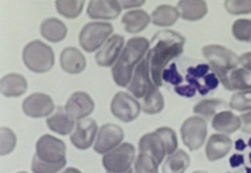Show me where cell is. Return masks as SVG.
Returning a JSON list of instances; mask_svg holds the SVG:
<instances>
[{"label":"cell","mask_w":251,"mask_h":173,"mask_svg":"<svg viewBox=\"0 0 251 173\" xmlns=\"http://www.w3.org/2000/svg\"><path fill=\"white\" fill-rule=\"evenodd\" d=\"M153 42H155V45L149 51L147 58L154 85L161 86L165 67L170 60L183 53L185 39L176 31L165 30L157 33Z\"/></svg>","instance_id":"obj_1"},{"label":"cell","mask_w":251,"mask_h":173,"mask_svg":"<svg viewBox=\"0 0 251 173\" xmlns=\"http://www.w3.org/2000/svg\"><path fill=\"white\" fill-rule=\"evenodd\" d=\"M149 47L150 42L145 37H134L127 41L112 68V76L118 86H127L131 80L134 66L142 59Z\"/></svg>","instance_id":"obj_2"},{"label":"cell","mask_w":251,"mask_h":173,"mask_svg":"<svg viewBox=\"0 0 251 173\" xmlns=\"http://www.w3.org/2000/svg\"><path fill=\"white\" fill-rule=\"evenodd\" d=\"M202 54L209 66L227 88L229 74L238 66L239 59L234 52L220 45L204 47Z\"/></svg>","instance_id":"obj_3"},{"label":"cell","mask_w":251,"mask_h":173,"mask_svg":"<svg viewBox=\"0 0 251 173\" xmlns=\"http://www.w3.org/2000/svg\"><path fill=\"white\" fill-rule=\"evenodd\" d=\"M22 59L29 70L35 73H46L55 64L54 52L42 40H35L24 47Z\"/></svg>","instance_id":"obj_4"},{"label":"cell","mask_w":251,"mask_h":173,"mask_svg":"<svg viewBox=\"0 0 251 173\" xmlns=\"http://www.w3.org/2000/svg\"><path fill=\"white\" fill-rule=\"evenodd\" d=\"M113 30V25L109 22H89L80 31L79 45L87 53H94L104 44Z\"/></svg>","instance_id":"obj_5"},{"label":"cell","mask_w":251,"mask_h":173,"mask_svg":"<svg viewBox=\"0 0 251 173\" xmlns=\"http://www.w3.org/2000/svg\"><path fill=\"white\" fill-rule=\"evenodd\" d=\"M136 149L131 144L125 143L102 157V165L107 173H127L133 172L132 163Z\"/></svg>","instance_id":"obj_6"},{"label":"cell","mask_w":251,"mask_h":173,"mask_svg":"<svg viewBox=\"0 0 251 173\" xmlns=\"http://www.w3.org/2000/svg\"><path fill=\"white\" fill-rule=\"evenodd\" d=\"M34 156L40 161L51 165L67 163L66 145L64 141L51 136L44 135L36 144Z\"/></svg>","instance_id":"obj_7"},{"label":"cell","mask_w":251,"mask_h":173,"mask_svg":"<svg viewBox=\"0 0 251 173\" xmlns=\"http://www.w3.org/2000/svg\"><path fill=\"white\" fill-rule=\"evenodd\" d=\"M180 132L183 143L190 150L199 149L207 138V123L199 116H192L185 121Z\"/></svg>","instance_id":"obj_8"},{"label":"cell","mask_w":251,"mask_h":173,"mask_svg":"<svg viewBox=\"0 0 251 173\" xmlns=\"http://www.w3.org/2000/svg\"><path fill=\"white\" fill-rule=\"evenodd\" d=\"M141 109L138 101L124 91L118 92L111 103L112 114L118 120L125 123L135 120L140 115Z\"/></svg>","instance_id":"obj_9"},{"label":"cell","mask_w":251,"mask_h":173,"mask_svg":"<svg viewBox=\"0 0 251 173\" xmlns=\"http://www.w3.org/2000/svg\"><path fill=\"white\" fill-rule=\"evenodd\" d=\"M124 137V131L120 126L113 123L103 125L94 144V151L100 154L108 153L118 147Z\"/></svg>","instance_id":"obj_10"},{"label":"cell","mask_w":251,"mask_h":173,"mask_svg":"<svg viewBox=\"0 0 251 173\" xmlns=\"http://www.w3.org/2000/svg\"><path fill=\"white\" fill-rule=\"evenodd\" d=\"M22 109L25 114L31 118H44L52 114L54 102L50 96L44 93H34L24 100Z\"/></svg>","instance_id":"obj_11"},{"label":"cell","mask_w":251,"mask_h":173,"mask_svg":"<svg viewBox=\"0 0 251 173\" xmlns=\"http://www.w3.org/2000/svg\"><path fill=\"white\" fill-rule=\"evenodd\" d=\"M95 103L88 93L84 91H75L67 101V113L75 120H81L93 113Z\"/></svg>","instance_id":"obj_12"},{"label":"cell","mask_w":251,"mask_h":173,"mask_svg":"<svg viewBox=\"0 0 251 173\" xmlns=\"http://www.w3.org/2000/svg\"><path fill=\"white\" fill-rule=\"evenodd\" d=\"M98 130L97 123L93 118L78 121L75 129L70 137L72 144L78 149H88L93 144Z\"/></svg>","instance_id":"obj_13"},{"label":"cell","mask_w":251,"mask_h":173,"mask_svg":"<svg viewBox=\"0 0 251 173\" xmlns=\"http://www.w3.org/2000/svg\"><path fill=\"white\" fill-rule=\"evenodd\" d=\"M150 66L147 58L142 60L134 70V75L128 86V90L134 97L143 98L154 85L150 78Z\"/></svg>","instance_id":"obj_14"},{"label":"cell","mask_w":251,"mask_h":173,"mask_svg":"<svg viewBox=\"0 0 251 173\" xmlns=\"http://www.w3.org/2000/svg\"><path fill=\"white\" fill-rule=\"evenodd\" d=\"M140 154L149 155L160 165L167 154L164 141L157 132L144 135L138 144Z\"/></svg>","instance_id":"obj_15"},{"label":"cell","mask_w":251,"mask_h":173,"mask_svg":"<svg viewBox=\"0 0 251 173\" xmlns=\"http://www.w3.org/2000/svg\"><path fill=\"white\" fill-rule=\"evenodd\" d=\"M122 4L115 0L90 1L87 13L91 19L114 20L122 12Z\"/></svg>","instance_id":"obj_16"},{"label":"cell","mask_w":251,"mask_h":173,"mask_svg":"<svg viewBox=\"0 0 251 173\" xmlns=\"http://www.w3.org/2000/svg\"><path fill=\"white\" fill-rule=\"evenodd\" d=\"M123 35L115 34L110 37L95 56L96 62L100 66L109 67L115 62L124 45Z\"/></svg>","instance_id":"obj_17"},{"label":"cell","mask_w":251,"mask_h":173,"mask_svg":"<svg viewBox=\"0 0 251 173\" xmlns=\"http://www.w3.org/2000/svg\"><path fill=\"white\" fill-rule=\"evenodd\" d=\"M62 69L71 75H77L85 70L87 66L86 57L75 47H67L60 56Z\"/></svg>","instance_id":"obj_18"},{"label":"cell","mask_w":251,"mask_h":173,"mask_svg":"<svg viewBox=\"0 0 251 173\" xmlns=\"http://www.w3.org/2000/svg\"><path fill=\"white\" fill-rule=\"evenodd\" d=\"M27 88V81L20 74H8L0 81V91L6 97H19Z\"/></svg>","instance_id":"obj_19"},{"label":"cell","mask_w":251,"mask_h":173,"mask_svg":"<svg viewBox=\"0 0 251 173\" xmlns=\"http://www.w3.org/2000/svg\"><path fill=\"white\" fill-rule=\"evenodd\" d=\"M232 142L229 137L224 134H213L206 146V156L210 161L223 158L230 152Z\"/></svg>","instance_id":"obj_20"},{"label":"cell","mask_w":251,"mask_h":173,"mask_svg":"<svg viewBox=\"0 0 251 173\" xmlns=\"http://www.w3.org/2000/svg\"><path fill=\"white\" fill-rule=\"evenodd\" d=\"M42 37L52 43H59L66 39L68 32L66 24L57 18H48L40 25Z\"/></svg>","instance_id":"obj_21"},{"label":"cell","mask_w":251,"mask_h":173,"mask_svg":"<svg viewBox=\"0 0 251 173\" xmlns=\"http://www.w3.org/2000/svg\"><path fill=\"white\" fill-rule=\"evenodd\" d=\"M75 120L67 113L65 107L57 108L55 113L47 119L49 129L62 136L71 133L75 127Z\"/></svg>","instance_id":"obj_22"},{"label":"cell","mask_w":251,"mask_h":173,"mask_svg":"<svg viewBox=\"0 0 251 173\" xmlns=\"http://www.w3.org/2000/svg\"><path fill=\"white\" fill-rule=\"evenodd\" d=\"M122 22L125 30L129 33H137L147 28L150 22V17L145 11L135 10L129 11L123 16Z\"/></svg>","instance_id":"obj_23"},{"label":"cell","mask_w":251,"mask_h":173,"mask_svg":"<svg viewBox=\"0 0 251 173\" xmlns=\"http://www.w3.org/2000/svg\"><path fill=\"white\" fill-rule=\"evenodd\" d=\"M177 9L181 18L188 21L201 20L208 12L207 4L204 1H180Z\"/></svg>","instance_id":"obj_24"},{"label":"cell","mask_w":251,"mask_h":173,"mask_svg":"<svg viewBox=\"0 0 251 173\" xmlns=\"http://www.w3.org/2000/svg\"><path fill=\"white\" fill-rule=\"evenodd\" d=\"M241 126V118L230 111L220 112L212 120L213 128L217 131L226 134L234 133Z\"/></svg>","instance_id":"obj_25"},{"label":"cell","mask_w":251,"mask_h":173,"mask_svg":"<svg viewBox=\"0 0 251 173\" xmlns=\"http://www.w3.org/2000/svg\"><path fill=\"white\" fill-rule=\"evenodd\" d=\"M179 15L178 9L163 4L156 8L152 13V22L156 26H172L178 20Z\"/></svg>","instance_id":"obj_26"},{"label":"cell","mask_w":251,"mask_h":173,"mask_svg":"<svg viewBox=\"0 0 251 173\" xmlns=\"http://www.w3.org/2000/svg\"><path fill=\"white\" fill-rule=\"evenodd\" d=\"M190 165V157L184 150H178L168 157L163 166V173H184Z\"/></svg>","instance_id":"obj_27"},{"label":"cell","mask_w":251,"mask_h":173,"mask_svg":"<svg viewBox=\"0 0 251 173\" xmlns=\"http://www.w3.org/2000/svg\"><path fill=\"white\" fill-rule=\"evenodd\" d=\"M228 90L251 89V71L246 68L234 69L228 78Z\"/></svg>","instance_id":"obj_28"},{"label":"cell","mask_w":251,"mask_h":173,"mask_svg":"<svg viewBox=\"0 0 251 173\" xmlns=\"http://www.w3.org/2000/svg\"><path fill=\"white\" fill-rule=\"evenodd\" d=\"M165 102L162 94L156 86H154L143 99L141 109L148 114H156L164 108Z\"/></svg>","instance_id":"obj_29"},{"label":"cell","mask_w":251,"mask_h":173,"mask_svg":"<svg viewBox=\"0 0 251 173\" xmlns=\"http://www.w3.org/2000/svg\"><path fill=\"white\" fill-rule=\"evenodd\" d=\"M226 103L220 99H208L199 102L194 107V112L197 114L203 116L206 119H210L216 114L217 110L225 109Z\"/></svg>","instance_id":"obj_30"},{"label":"cell","mask_w":251,"mask_h":173,"mask_svg":"<svg viewBox=\"0 0 251 173\" xmlns=\"http://www.w3.org/2000/svg\"><path fill=\"white\" fill-rule=\"evenodd\" d=\"M85 1H56L59 14L67 19H75L81 14Z\"/></svg>","instance_id":"obj_31"},{"label":"cell","mask_w":251,"mask_h":173,"mask_svg":"<svg viewBox=\"0 0 251 173\" xmlns=\"http://www.w3.org/2000/svg\"><path fill=\"white\" fill-rule=\"evenodd\" d=\"M158 166L151 157L140 154L134 162V173H158Z\"/></svg>","instance_id":"obj_32"},{"label":"cell","mask_w":251,"mask_h":173,"mask_svg":"<svg viewBox=\"0 0 251 173\" xmlns=\"http://www.w3.org/2000/svg\"><path fill=\"white\" fill-rule=\"evenodd\" d=\"M232 31L235 39L240 41H251V20L239 19L233 24Z\"/></svg>","instance_id":"obj_33"},{"label":"cell","mask_w":251,"mask_h":173,"mask_svg":"<svg viewBox=\"0 0 251 173\" xmlns=\"http://www.w3.org/2000/svg\"><path fill=\"white\" fill-rule=\"evenodd\" d=\"M230 107L239 112L251 110V90L239 92L233 94L230 102Z\"/></svg>","instance_id":"obj_34"},{"label":"cell","mask_w":251,"mask_h":173,"mask_svg":"<svg viewBox=\"0 0 251 173\" xmlns=\"http://www.w3.org/2000/svg\"><path fill=\"white\" fill-rule=\"evenodd\" d=\"M17 144V136L8 127L1 128V155L11 153Z\"/></svg>","instance_id":"obj_35"},{"label":"cell","mask_w":251,"mask_h":173,"mask_svg":"<svg viewBox=\"0 0 251 173\" xmlns=\"http://www.w3.org/2000/svg\"><path fill=\"white\" fill-rule=\"evenodd\" d=\"M156 132L160 135L161 138L164 141L167 154L175 153L178 147V140L174 130L169 127H160L156 129Z\"/></svg>","instance_id":"obj_36"},{"label":"cell","mask_w":251,"mask_h":173,"mask_svg":"<svg viewBox=\"0 0 251 173\" xmlns=\"http://www.w3.org/2000/svg\"><path fill=\"white\" fill-rule=\"evenodd\" d=\"M66 164L51 165V164L45 163L34 156L31 163V171L33 173H57L64 168Z\"/></svg>","instance_id":"obj_37"},{"label":"cell","mask_w":251,"mask_h":173,"mask_svg":"<svg viewBox=\"0 0 251 173\" xmlns=\"http://www.w3.org/2000/svg\"><path fill=\"white\" fill-rule=\"evenodd\" d=\"M224 6L227 12L232 15L251 13V1H226Z\"/></svg>","instance_id":"obj_38"},{"label":"cell","mask_w":251,"mask_h":173,"mask_svg":"<svg viewBox=\"0 0 251 173\" xmlns=\"http://www.w3.org/2000/svg\"><path fill=\"white\" fill-rule=\"evenodd\" d=\"M162 79L165 82L176 86H178L183 82L182 76L177 70L176 63H172L169 69H164L162 73Z\"/></svg>","instance_id":"obj_39"},{"label":"cell","mask_w":251,"mask_h":173,"mask_svg":"<svg viewBox=\"0 0 251 173\" xmlns=\"http://www.w3.org/2000/svg\"><path fill=\"white\" fill-rule=\"evenodd\" d=\"M209 65L206 64H199L196 67H190L187 69L188 75L192 77L198 79L204 78L209 71Z\"/></svg>","instance_id":"obj_40"},{"label":"cell","mask_w":251,"mask_h":173,"mask_svg":"<svg viewBox=\"0 0 251 173\" xmlns=\"http://www.w3.org/2000/svg\"><path fill=\"white\" fill-rule=\"evenodd\" d=\"M174 90L179 95L191 98L196 94L197 89L192 85L188 84L183 85V86H176L175 87Z\"/></svg>","instance_id":"obj_41"},{"label":"cell","mask_w":251,"mask_h":173,"mask_svg":"<svg viewBox=\"0 0 251 173\" xmlns=\"http://www.w3.org/2000/svg\"><path fill=\"white\" fill-rule=\"evenodd\" d=\"M204 86L208 90H213L217 88L219 85V79L217 78L216 74L210 73L205 76L203 78Z\"/></svg>","instance_id":"obj_42"},{"label":"cell","mask_w":251,"mask_h":173,"mask_svg":"<svg viewBox=\"0 0 251 173\" xmlns=\"http://www.w3.org/2000/svg\"><path fill=\"white\" fill-rule=\"evenodd\" d=\"M185 78L188 84L191 85L196 87L197 90H198L201 95H205V94H208V92H209V90H208L204 85H201L197 78L192 77V76L189 75L186 76Z\"/></svg>","instance_id":"obj_43"},{"label":"cell","mask_w":251,"mask_h":173,"mask_svg":"<svg viewBox=\"0 0 251 173\" xmlns=\"http://www.w3.org/2000/svg\"><path fill=\"white\" fill-rule=\"evenodd\" d=\"M241 121V130L247 134H251V112L240 116Z\"/></svg>","instance_id":"obj_44"},{"label":"cell","mask_w":251,"mask_h":173,"mask_svg":"<svg viewBox=\"0 0 251 173\" xmlns=\"http://www.w3.org/2000/svg\"><path fill=\"white\" fill-rule=\"evenodd\" d=\"M244 163V157L243 155L235 154L230 157V164L232 168L238 167Z\"/></svg>","instance_id":"obj_45"},{"label":"cell","mask_w":251,"mask_h":173,"mask_svg":"<svg viewBox=\"0 0 251 173\" xmlns=\"http://www.w3.org/2000/svg\"><path fill=\"white\" fill-rule=\"evenodd\" d=\"M239 59V62L246 67V69L251 71V52L244 54Z\"/></svg>","instance_id":"obj_46"},{"label":"cell","mask_w":251,"mask_h":173,"mask_svg":"<svg viewBox=\"0 0 251 173\" xmlns=\"http://www.w3.org/2000/svg\"><path fill=\"white\" fill-rule=\"evenodd\" d=\"M120 2L122 6L125 9L140 7L145 3V1H122Z\"/></svg>","instance_id":"obj_47"},{"label":"cell","mask_w":251,"mask_h":173,"mask_svg":"<svg viewBox=\"0 0 251 173\" xmlns=\"http://www.w3.org/2000/svg\"><path fill=\"white\" fill-rule=\"evenodd\" d=\"M247 147L243 139H239L235 142V149L239 150V151H243Z\"/></svg>","instance_id":"obj_48"},{"label":"cell","mask_w":251,"mask_h":173,"mask_svg":"<svg viewBox=\"0 0 251 173\" xmlns=\"http://www.w3.org/2000/svg\"><path fill=\"white\" fill-rule=\"evenodd\" d=\"M62 173H82L79 170L75 168H68Z\"/></svg>","instance_id":"obj_49"},{"label":"cell","mask_w":251,"mask_h":173,"mask_svg":"<svg viewBox=\"0 0 251 173\" xmlns=\"http://www.w3.org/2000/svg\"><path fill=\"white\" fill-rule=\"evenodd\" d=\"M246 173H251V168L246 167Z\"/></svg>","instance_id":"obj_50"},{"label":"cell","mask_w":251,"mask_h":173,"mask_svg":"<svg viewBox=\"0 0 251 173\" xmlns=\"http://www.w3.org/2000/svg\"><path fill=\"white\" fill-rule=\"evenodd\" d=\"M194 173H208L207 172H202V171H198V172H194Z\"/></svg>","instance_id":"obj_51"},{"label":"cell","mask_w":251,"mask_h":173,"mask_svg":"<svg viewBox=\"0 0 251 173\" xmlns=\"http://www.w3.org/2000/svg\"><path fill=\"white\" fill-rule=\"evenodd\" d=\"M248 144L250 146V147L251 148V138L250 139V141H249Z\"/></svg>","instance_id":"obj_52"},{"label":"cell","mask_w":251,"mask_h":173,"mask_svg":"<svg viewBox=\"0 0 251 173\" xmlns=\"http://www.w3.org/2000/svg\"><path fill=\"white\" fill-rule=\"evenodd\" d=\"M250 162H251V152L250 154Z\"/></svg>","instance_id":"obj_53"},{"label":"cell","mask_w":251,"mask_h":173,"mask_svg":"<svg viewBox=\"0 0 251 173\" xmlns=\"http://www.w3.org/2000/svg\"><path fill=\"white\" fill-rule=\"evenodd\" d=\"M28 173L22 172H19V173Z\"/></svg>","instance_id":"obj_54"},{"label":"cell","mask_w":251,"mask_h":173,"mask_svg":"<svg viewBox=\"0 0 251 173\" xmlns=\"http://www.w3.org/2000/svg\"></svg>","instance_id":"obj_55"},{"label":"cell","mask_w":251,"mask_h":173,"mask_svg":"<svg viewBox=\"0 0 251 173\" xmlns=\"http://www.w3.org/2000/svg\"></svg>","instance_id":"obj_56"}]
</instances>
